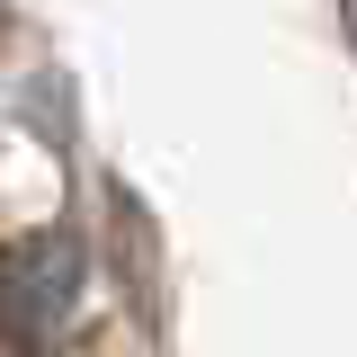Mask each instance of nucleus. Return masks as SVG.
Wrapping results in <instances>:
<instances>
[{
	"label": "nucleus",
	"mask_w": 357,
	"mask_h": 357,
	"mask_svg": "<svg viewBox=\"0 0 357 357\" xmlns=\"http://www.w3.org/2000/svg\"><path fill=\"white\" fill-rule=\"evenodd\" d=\"M81 304V250L63 232H27L0 250V340L9 349H54Z\"/></svg>",
	"instance_id": "f257e3e1"
}]
</instances>
